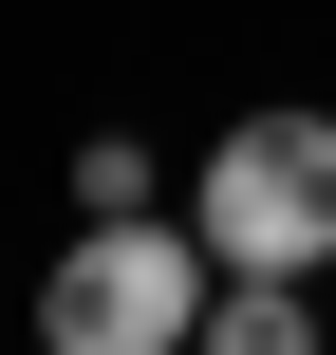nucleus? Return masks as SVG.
Returning <instances> with one entry per match:
<instances>
[{
	"instance_id": "f257e3e1",
	"label": "nucleus",
	"mask_w": 336,
	"mask_h": 355,
	"mask_svg": "<svg viewBox=\"0 0 336 355\" xmlns=\"http://www.w3.org/2000/svg\"><path fill=\"white\" fill-rule=\"evenodd\" d=\"M37 337L56 355H206V225H150V206H94L37 281Z\"/></svg>"
},
{
	"instance_id": "f03ea898",
	"label": "nucleus",
	"mask_w": 336,
	"mask_h": 355,
	"mask_svg": "<svg viewBox=\"0 0 336 355\" xmlns=\"http://www.w3.org/2000/svg\"><path fill=\"white\" fill-rule=\"evenodd\" d=\"M187 225H206V262H336V112H243L224 150H206V187H187Z\"/></svg>"
}]
</instances>
